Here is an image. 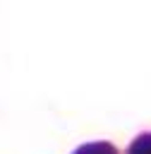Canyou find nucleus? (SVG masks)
I'll return each mask as SVG.
<instances>
[{
    "label": "nucleus",
    "instance_id": "nucleus-2",
    "mask_svg": "<svg viewBox=\"0 0 151 154\" xmlns=\"http://www.w3.org/2000/svg\"><path fill=\"white\" fill-rule=\"evenodd\" d=\"M74 154H117L110 144H105V142H98V144H84L79 152H74Z\"/></svg>",
    "mask_w": 151,
    "mask_h": 154
},
{
    "label": "nucleus",
    "instance_id": "nucleus-1",
    "mask_svg": "<svg viewBox=\"0 0 151 154\" xmlns=\"http://www.w3.org/2000/svg\"><path fill=\"white\" fill-rule=\"evenodd\" d=\"M127 154H151V135H141V137H137V140L129 144Z\"/></svg>",
    "mask_w": 151,
    "mask_h": 154
}]
</instances>
